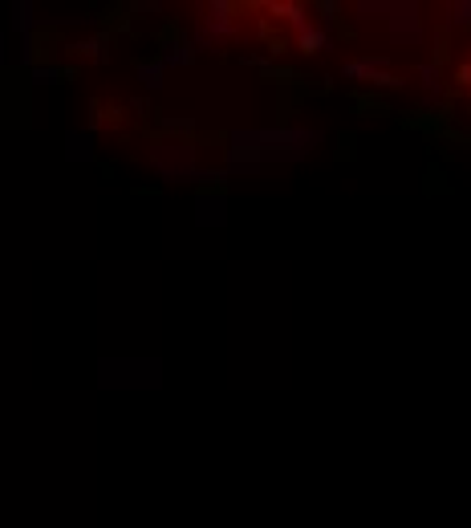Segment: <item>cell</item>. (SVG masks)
I'll list each match as a JSON object with an SVG mask.
<instances>
[]
</instances>
